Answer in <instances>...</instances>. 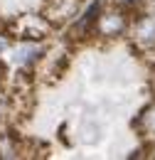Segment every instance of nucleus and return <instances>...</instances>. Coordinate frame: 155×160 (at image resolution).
I'll return each instance as SVG.
<instances>
[{
    "instance_id": "obj_1",
    "label": "nucleus",
    "mask_w": 155,
    "mask_h": 160,
    "mask_svg": "<svg viewBox=\"0 0 155 160\" xmlns=\"http://www.w3.org/2000/svg\"><path fill=\"white\" fill-rule=\"evenodd\" d=\"M79 0H47L44 5V20L52 22V25H62L69 18L77 15Z\"/></svg>"
},
{
    "instance_id": "obj_2",
    "label": "nucleus",
    "mask_w": 155,
    "mask_h": 160,
    "mask_svg": "<svg viewBox=\"0 0 155 160\" xmlns=\"http://www.w3.org/2000/svg\"><path fill=\"white\" fill-rule=\"evenodd\" d=\"M98 10H101V5H98V2H91V5H89V10H86V12L79 18V22L72 27V35H74V37H86V35L96 27Z\"/></svg>"
},
{
    "instance_id": "obj_3",
    "label": "nucleus",
    "mask_w": 155,
    "mask_h": 160,
    "mask_svg": "<svg viewBox=\"0 0 155 160\" xmlns=\"http://www.w3.org/2000/svg\"><path fill=\"white\" fill-rule=\"evenodd\" d=\"M136 37L143 44H153L155 42V20L153 18H143V20L136 25Z\"/></svg>"
},
{
    "instance_id": "obj_4",
    "label": "nucleus",
    "mask_w": 155,
    "mask_h": 160,
    "mask_svg": "<svg viewBox=\"0 0 155 160\" xmlns=\"http://www.w3.org/2000/svg\"><path fill=\"white\" fill-rule=\"evenodd\" d=\"M123 30V18L121 15H103L101 20V32L103 35H116Z\"/></svg>"
},
{
    "instance_id": "obj_5",
    "label": "nucleus",
    "mask_w": 155,
    "mask_h": 160,
    "mask_svg": "<svg viewBox=\"0 0 155 160\" xmlns=\"http://www.w3.org/2000/svg\"><path fill=\"white\" fill-rule=\"evenodd\" d=\"M136 126L143 133H155V106H150L148 111L140 113V118L136 121Z\"/></svg>"
}]
</instances>
